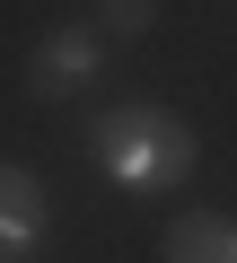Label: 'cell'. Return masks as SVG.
Wrapping results in <instances>:
<instances>
[{"label": "cell", "instance_id": "2", "mask_svg": "<svg viewBox=\"0 0 237 263\" xmlns=\"http://www.w3.org/2000/svg\"><path fill=\"white\" fill-rule=\"evenodd\" d=\"M97 70H105V27H53V35L27 53V97L62 105V97H79Z\"/></svg>", "mask_w": 237, "mask_h": 263}, {"label": "cell", "instance_id": "6", "mask_svg": "<svg viewBox=\"0 0 237 263\" xmlns=\"http://www.w3.org/2000/svg\"><path fill=\"white\" fill-rule=\"evenodd\" d=\"M228 263H237V254H228Z\"/></svg>", "mask_w": 237, "mask_h": 263}, {"label": "cell", "instance_id": "5", "mask_svg": "<svg viewBox=\"0 0 237 263\" xmlns=\"http://www.w3.org/2000/svg\"><path fill=\"white\" fill-rule=\"evenodd\" d=\"M97 27H105V44H132V35H150V27H158V0H105Z\"/></svg>", "mask_w": 237, "mask_h": 263}, {"label": "cell", "instance_id": "3", "mask_svg": "<svg viewBox=\"0 0 237 263\" xmlns=\"http://www.w3.org/2000/svg\"><path fill=\"white\" fill-rule=\"evenodd\" d=\"M44 228H53L44 184H35L27 167H9V158H0V263H27V254L44 246Z\"/></svg>", "mask_w": 237, "mask_h": 263}, {"label": "cell", "instance_id": "4", "mask_svg": "<svg viewBox=\"0 0 237 263\" xmlns=\"http://www.w3.org/2000/svg\"><path fill=\"white\" fill-rule=\"evenodd\" d=\"M228 254H237V219H220V211L167 219V263H228Z\"/></svg>", "mask_w": 237, "mask_h": 263}, {"label": "cell", "instance_id": "1", "mask_svg": "<svg viewBox=\"0 0 237 263\" xmlns=\"http://www.w3.org/2000/svg\"><path fill=\"white\" fill-rule=\"evenodd\" d=\"M88 158H97L105 184H123V193H176L193 176V132L167 105H114L88 132Z\"/></svg>", "mask_w": 237, "mask_h": 263}]
</instances>
